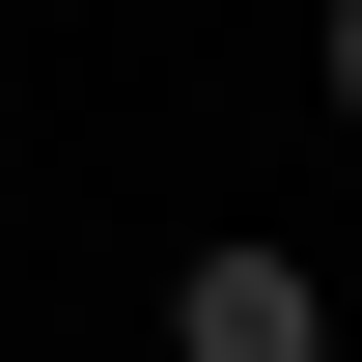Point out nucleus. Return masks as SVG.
Segmentation results:
<instances>
[{
  "instance_id": "nucleus-1",
  "label": "nucleus",
  "mask_w": 362,
  "mask_h": 362,
  "mask_svg": "<svg viewBox=\"0 0 362 362\" xmlns=\"http://www.w3.org/2000/svg\"><path fill=\"white\" fill-rule=\"evenodd\" d=\"M334 307H307V251H195L168 279V362H307Z\"/></svg>"
}]
</instances>
